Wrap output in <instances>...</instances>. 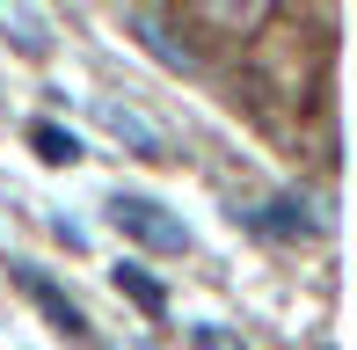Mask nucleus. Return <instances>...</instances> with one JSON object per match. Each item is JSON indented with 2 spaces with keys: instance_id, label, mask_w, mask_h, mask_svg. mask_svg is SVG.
I'll list each match as a JSON object with an SVG mask.
<instances>
[{
  "instance_id": "nucleus-1",
  "label": "nucleus",
  "mask_w": 357,
  "mask_h": 350,
  "mask_svg": "<svg viewBox=\"0 0 357 350\" xmlns=\"http://www.w3.org/2000/svg\"><path fill=\"white\" fill-rule=\"evenodd\" d=\"M109 227H117L124 241L153 248V256H183V248H190V227L168 212V204L139 197V190H117V197H109Z\"/></svg>"
},
{
  "instance_id": "nucleus-2",
  "label": "nucleus",
  "mask_w": 357,
  "mask_h": 350,
  "mask_svg": "<svg viewBox=\"0 0 357 350\" xmlns=\"http://www.w3.org/2000/svg\"><path fill=\"white\" fill-rule=\"evenodd\" d=\"M234 219H241L248 234H263V241H306V234L321 227L306 197H263V204H234Z\"/></svg>"
},
{
  "instance_id": "nucleus-3",
  "label": "nucleus",
  "mask_w": 357,
  "mask_h": 350,
  "mask_svg": "<svg viewBox=\"0 0 357 350\" xmlns=\"http://www.w3.org/2000/svg\"><path fill=\"white\" fill-rule=\"evenodd\" d=\"M15 284H22V292L37 299L44 314H52V328H59V336H73V343L88 336V314H80V299L66 292V284H52V277H44L37 263H15Z\"/></svg>"
},
{
  "instance_id": "nucleus-4",
  "label": "nucleus",
  "mask_w": 357,
  "mask_h": 350,
  "mask_svg": "<svg viewBox=\"0 0 357 350\" xmlns=\"http://www.w3.org/2000/svg\"><path fill=\"white\" fill-rule=\"evenodd\" d=\"M95 117H102V132H109V139H124V146H139L146 161H168V139H160L153 124L139 117V109H124V102H95Z\"/></svg>"
},
{
  "instance_id": "nucleus-5",
  "label": "nucleus",
  "mask_w": 357,
  "mask_h": 350,
  "mask_svg": "<svg viewBox=\"0 0 357 350\" xmlns=\"http://www.w3.org/2000/svg\"><path fill=\"white\" fill-rule=\"evenodd\" d=\"M117 292L132 299L139 314H153V321L168 314V284H160V277H146V263H117Z\"/></svg>"
},
{
  "instance_id": "nucleus-6",
  "label": "nucleus",
  "mask_w": 357,
  "mask_h": 350,
  "mask_svg": "<svg viewBox=\"0 0 357 350\" xmlns=\"http://www.w3.org/2000/svg\"><path fill=\"white\" fill-rule=\"evenodd\" d=\"M29 146H37V161H52V168L80 161V139L66 132V124H29Z\"/></svg>"
},
{
  "instance_id": "nucleus-7",
  "label": "nucleus",
  "mask_w": 357,
  "mask_h": 350,
  "mask_svg": "<svg viewBox=\"0 0 357 350\" xmlns=\"http://www.w3.org/2000/svg\"><path fill=\"white\" fill-rule=\"evenodd\" d=\"M190 350H248V343H241L234 328H212V321H204V328H190Z\"/></svg>"
}]
</instances>
